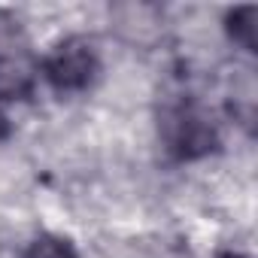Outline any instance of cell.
Segmentation results:
<instances>
[{"label":"cell","instance_id":"obj_1","mask_svg":"<svg viewBox=\"0 0 258 258\" xmlns=\"http://www.w3.org/2000/svg\"><path fill=\"white\" fill-rule=\"evenodd\" d=\"M97 73H100L97 52L88 40H79V37H70V40L58 43L43 61L46 82L61 94L85 91L97 79Z\"/></svg>","mask_w":258,"mask_h":258},{"label":"cell","instance_id":"obj_2","mask_svg":"<svg viewBox=\"0 0 258 258\" xmlns=\"http://www.w3.org/2000/svg\"><path fill=\"white\" fill-rule=\"evenodd\" d=\"M161 131L167 140V149L176 158H198L219 146L216 127L195 103H176L161 115Z\"/></svg>","mask_w":258,"mask_h":258},{"label":"cell","instance_id":"obj_3","mask_svg":"<svg viewBox=\"0 0 258 258\" xmlns=\"http://www.w3.org/2000/svg\"><path fill=\"white\" fill-rule=\"evenodd\" d=\"M28 55V31L22 19L10 10H0V67H19Z\"/></svg>","mask_w":258,"mask_h":258},{"label":"cell","instance_id":"obj_4","mask_svg":"<svg viewBox=\"0 0 258 258\" xmlns=\"http://www.w3.org/2000/svg\"><path fill=\"white\" fill-rule=\"evenodd\" d=\"M225 28H228V37L246 49V52H255V31H258V10L255 7H237L228 13L225 19Z\"/></svg>","mask_w":258,"mask_h":258},{"label":"cell","instance_id":"obj_5","mask_svg":"<svg viewBox=\"0 0 258 258\" xmlns=\"http://www.w3.org/2000/svg\"><path fill=\"white\" fill-rule=\"evenodd\" d=\"M22 258H79V252L73 249L70 240L55 237V234H43L25 246Z\"/></svg>","mask_w":258,"mask_h":258},{"label":"cell","instance_id":"obj_6","mask_svg":"<svg viewBox=\"0 0 258 258\" xmlns=\"http://www.w3.org/2000/svg\"><path fill=\"white\" fill-rule=\"evenodd\" d=\"M7 131H10V124H7V115H4V109H0V137H7Z\"/></svg>","mask_w":258,"mask_h":258},{"label":"cell","instance_id":"obj_7","mask_svg":"<svg viewBox=\"0 0 258 258\" xmlns=\"http://www.w3.org/2000/svg\"><path fill=\"white\" fill-rule=\"evenodd\" d=\"M216 258H246V255H237V252H219Z\"/></svg>","mask_w":258,"mask_h":258}]
</instances>
